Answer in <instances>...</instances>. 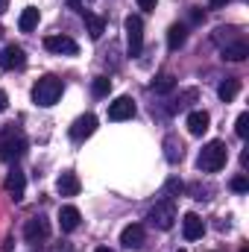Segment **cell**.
Listing matches in <instances>:
<instances>
[{
  "label": "cell",
  "mask_w": 249,
  "mask_h": 252,
  "mask_svg": "<svg viewBox=\"0 0 249 252\" xmlns=\"http://www.w3.org/2000/svg\"><path fill=\"white\" fill-rule=\"evenodd\" d=\"M27 153V135L18 126H3L0 129V158L3 161H18Z\"/></svg>",
  "instance_id": "6da1fadb"
},
{
  "label": "cell",
  "mask_w": 249,
  "mask_h": 252,
  "mask_svg": "<svg viewBox=\"0 0 249 252\" xmlns=\"http://www.w3.org/2000/svg\"><path fill=\"white\" fill-rule=\"evenodd\" d=\"M226 158H229V147H226L223 141H208V144L202 147L199 158H196V167H199L202 173H217V170L226 167Z\"/></svg>",
  "instance_id": "7a4b0ae2"
},
{
  "label": "cell",
  "mask_w": 249,
  "mask_h": 252,
  "mask_svg": "<svg viewBox=\"0 0 249 252\" xmlns=\"http://www.w3.org/2000/svg\"><path fill=\"white\" fill-rule=\"evenodd\" d=\"M62 91H64L62 79H56V76H41V79L32 85V103H35V106L50 109V106H56V103H59Z\"/></svg>",
  "instance_id": "3957f363"
},
{
  "label": "cell",
  "mask_w": 249,
  "mask_h": 252,
  "mask_svg": "<svg viewBox=\"0 0 249 252\" xmlns=\"http://www.w3.org/2000/svg\"><path fill=\"white\" fill-rule=\"evenodd\" d=\"M150 223L153 226H158V229H173V223H176V202L173 199H158L153 208H150Z\"/></svg>",
  "instance_id": "277c9868"
},
{
  "label": "cell",
  "mask_w": 249,
  "mask_h": 252,
  "mask_svg": "<svg viewBox=\"0 0 249 252\" xmlns=\"http://www.w3.org/2000/svg\"><path fill=\"white\" fill-rule=\"evenodd\" d=\"M126 44H129V56H141V50H144V21L138 15L126 18Z\"/></svg>",
  "instance_id": "5b68a950"
},
{
  "label": "cell",
  "mask_w": 249,
  "mask_h": 252,
  "mask_svg": "<svg viewBox=\"0 0 249 252\" xmlns=\"http://www.w3.org/2000/svg\"><path fill=\"white\" fill-rule=\"evenodd\" d=\"M0 67H3V70H24V67H27V53H24V47H18V44L3 47V50H0Z\"/></svg>",
  "instance_id": "8992f818"
},
{
  "label": "cell",
  "mask_w": 249,
  "mask_h": 252,
  "mask_svg": "<svg viewBox=\"0 0 249 252\" xmlns=\"http://www.w3.org/2000/svg\"><path fill=\"white\" fill-rule=\"evenodd\" d=\"M24 238H27V244H41V241H47V238H50V223H47L44 217H30L27 226H24Z\"/></svg>",
  "instance_id": "52a82bcc"
},
{
  "label": "cell",
  "mask_w": 249,
  "mask_h": 252,
  "mask_svg": "<svg viewBox=\"0 0 249 252\" xmlns=\"http://www.w3.org/2000/svg\"><path fill=\"white\" fill-rule=\"evenodd\" d=\"M97 132V118L94 115H82V118H76L73 126H70V138L76 141V144H82L85 138H91Z\"/></svg>",
  "instance_id": "ba28073f"
},
{
  "label": "cell",
  "mask_w": 249,
  "mask_h": 252,
  "mask_svg": "<svg viewBox=\"0 0 249 252\" xmlns=\"http://www.w3.org/2000/svg\"><path fill=\"white\" fill-rule=\"evenodd\" d=\"M44 47L50 50V53H59V56H76V41L73 38H67V35H47L44 38Z\"/></svg>",
  "instance_id": "9c48e42d"
},
{
  "label": "cell",
  "mask_w": 249,
  "mask_h": 252,
  "mask_svg": "<svg viewBox=\"0 0 249 252\" xmlns=\"http://www.w3.org/2000/svg\"><path fill=\"white\" fill-rule=\"evenodd\" d=\"M3 188H6V193H9L15 202H21V199H24V190H27V176L15 167V170H9V173H6Z\"/></svg>",
  "instance_id": "30bf717a"
},
{
  "label": "cell",
  "mask_w": 249,
  "mask_h": 252,
  "mask_svg": "<svg viewBox=\"0 0 249 252\" xmlns=\"http://www.w3.org/2000/svg\"><path fill=\"white\" fill-rule=\"evenodd\" d=\"M135 118V100L132 97H118L109 106V121H129Z\"/></svg>",
  "instance_id": "8fae6325"
},
{
  "label": "cell",
  "mask_w": 249,
  "mask_h": 252,
  "mask_svg": "<svg viewBox=\"0 0 249 252\" xmlns=\"http://www.w3.org/2000/svg\"><path fill=\"white\" fill-rule=\"evenodd\" d=\"M182 232H185V241H199L202 235H205V223H202V217L199 214H185L182 217Z\"/></svg>",
  "instance_id": "7c38bea8"
},
{
  "label": "cell",
  "mask_w": 249,
  "mask_h": 252,
  "mask_svg": "<svg viewBox=\"0 0 249 252\" xmlns=\"http://www.w3.org/2000/svg\"><path fill=\"white\" fill-rule=\"evenodd\" d=\"M164 158H167L170 164H179V161L185 158V144L179 141V135H167V138H164Z\"/></svg>",
  "instance_id": "4fadbf2b"
},
{
  "label": "cell",
  "mask_w": 249,
  "mask_h": 252,
  "mask_svg": "<svg viewBox=\"0 0 249 252\" xmlns=\"http://www.w3.org/2000/svg\"><path fill=\"white\" fill-rule=\"evenodd\" d=\"M121 244H124L126 250H141L144 247V226H138V223L126 226L124 232H121Z\"/></svg>",
  "instance_id": "5bb4252c"
},
{
  "label": "cell",
  "mask_w": 249,
  "mask_h": 252,
  "mask_svg": "<svg viewBox=\"0 0 249 252\" xmlns=\"http://www.w3.org/2000/svg\"><path fill=\"white\" fill-rule=\"evenodd\" d=\"M79 15H82V21H85L88 35H91L94 41H97V38H103V32H106V21H103L100 15H94V12H88V9H82Z\"/></svg>",
  "instance_id": "9a60e30c"
},
{
  "label": "cell",
  "mask_w": 249,
  "mask_h": 252,
  "mask_svg": "<svg viewBox=\"0 0 249 252\" xmlns=\"http://www.w3.org/2000/svg\"><path fill=\"white\" fill-rule=\"evenodd\" d=\"M79 220H82L79 208L62 205V211H59V226H62V232H76V229H79Z\"/></svg>",
  "instance_id": "2e32d148"
},
{
  "label": "cell",
  "mask_w": 249,
  "mask_h": 252,
  "mask_svg": "<svg viewBox=\"0 0 249 252\" xmlns=\"http://www.w3.org/2000/svg\"><path fill=\"white\" fill-rule=\"evenodd\" d=\"M247 56H249V44L244 38H238V41H232V44L223 47V59L226 62H244Z\"/></svg>",
  "instance_id": "e0dca14e"
},
{
  "label": "cell",
  "mask_w": 249,
  "mask_h": 252,
  "mask_svg": "<svg viewBox=\"0 0 249 252\" xmlns=\"http://www.w3.org/2000/svg\"><path fill=\"white\" fill-rule=\"evenodd\" d=\"M208 124H211L208 112H190V115H187V132H190V135L208 132Z\"/></svg>",
  "instance_id": "ac0fdd59"
},
{
  "label": "cell",
  "mask_w": 249,
  "mask_h": 252,
  "mask_svg": "<svg viewBox=\"0 0 249 252\" xmlns=\"http://www.w3.org/2000/svg\"><path fill=\"white\" fill-rule=\"evenodd\" d=\"M56 188H59L62 196H76L82 185H79V176H76V173H62L59 182H56Z\"/></svg>",
  "instance_id": "d6986e66"
},
{
  "label": "cell",
  "mask_w": 249,
  "mask_h": 252,
  "mask_svg": "<svg viewBox=\"0 0 249 252\" xmlns=\"http://www.w3.org/2000/svg\"><path fill=\"white\" fill-rule=\"evenodd\" d=\"M38 9L35 6H27L24 12H21V18H18V27H21V32H32L35 27H38Z\"/></svg>",
  "instance_id": "ffe728a7"
},
{
  "label": "cell",
  "mask_w": 249,
  "mask_h": 252,
  "mask_svg": "<svg viewBox=\"0 0 249 252\" xmlns=\"http://www.w3.org/2000/svg\"><path fill=\"white\" fill-rule=\"evenodd\" d=\"M238 94H241V79H226V82H220V88H217V97H220L223 103H232Z\"/></svg>",
  "instance_id": "44dd1931"
},
{
  "label": "cell",
  "mask_w": 249,
  "mask_h": 252,
  "mask_svg": "<svg viewBox=\"0 0 249 252\" xmlns=\"http://www.w3.org/2000/svg\"><path fill=\"white\" fill-rule=\"evenodd\" d=\"M173 88H176V76H173V73H167V70H164V73H158V76L153 79V91H156V94H170Z\"/></svg>",
  "instance_id": "7402d4cb"
},
{
  "label": "cell",
  "mask_w": 249,
  "mask_h": 252,
  "mask_svg": "<svg viewBox=\"0 0 249 252\" xmlns=\"http://www.w3.org/2000/svg\"><path fill=\"white\" fill-rule=\"evenodd\" d=\"M185 32L187 30L182 24H173V27L167 30V47H170V50H179V47L185 44Z\"/></svg>",
  "instance_id": "603a6c76"
},
{
  "label": "cell",
  "mask_w": 249,
  "mask_h": 252,
  "mask_svg": "<svg viewBox=\"0 0 249 252\" xmlns=\"http://www.w3.org/2000/svg\"><path fill=\"white\" fill-rule=\"evenodd\" d=\"M109 91H112V79H109V76H97V79H94V94H97V97H106Z\"/></svg>",
  "instance_id": "cb8c5ba5"
},
{
  "label": "cell",
  "mask_w": 249,
  "mask_h": 252,
  "mask_svg": "<svg viewBox=\"0 0 249 252\" xmlns=\"http://www.w3.org/2000/svg\"><path fill=\"white\" fill-rule=\"evenodd\" d=\"M235 132H238V138H247V135H249V112H244V115L238 118V124H235Z\"/></svg>",
  "instance_id": "d4e9b609"
},
{
  "label": "cell",
  "mask_w": 249,
  "mask_h": 252,
  "mask_svg": "<svg viewBox=\"0 0 249 252\" xmlns=\"http://www.w3.org/2000/svg\"><path fill=\"white\" fill-rule=\"evenodd\" d=\"M232 190H238V193H244V190H249L247 176H235V179H232Z\"/></svg>",
  "instance_id": "484cf974"
},
{
  "label": "cell",
  "mask_w": 249,
  "mask_h": 252,
  "mask_svg": "<svg viewBox=\"0 0 249 252\" xmlns=\"http://www.w3.org/2000/svg\"><path fill=\"white\" fill-rule=\"evenodd\" d=\"M156 3H158V0H138V9H144V12H153V9H156Z\"/></svg>",
  "instance_id": "4316f807"
},
{
  "label": "cell",
  "mask_w": 249,
  "mask_h": 252,
  "mask_svg": "<svg viewBox=\"0 0 249 252\" xmlns=\"http://www.w3.org/2000/svg\"><path fill=\"white\" fill-rule=\"evenodd\" d=\"M6 106H9V97H6V91H0V112H6Z\"/></svg>",
  "instance_id": "83f0119b"
},
{
  "label": "cell",
  "mask_w": 249,
  "mask_h": 252,
  "mask_svg": "<svg viewBox=\"0 0 249 252\" xmlns=\"http://www.w3.org/2000/svg\"><path fill=\"white\" fill-rule=\"evenodd\" d=\"M167 190H182V182H176V179H170V182H167Z\"/></svg>",
  "instance_id": "f1b7e54d"
},
{
  "label": "cell",
  "mask_w": 249,
  "mask_h": 252,
  "mask_svg": "<svg viewBox=\"0 0 249 252\" xmlns=\"http://www.w3.org/2000/svg\"><path fill=\"white\" fill-rule=\"evenodd\" d=\"M229 0H211V9H220V6H226Z\"/></svg>",
  "instance_id": "f546056e"
},
{
  "label": "cell",
  "mask_w": 249,
  "mask_h": 252,
  "mask_svg": "<svg viewBox=\"0 0 249 252\" xmlns=\"http://www.w3.org/2000/svg\"><path fill=\"white\" fill-rule=\"evenodd\" d=\"M6 9H9V0H0V15H3Z\"/></svg>",
  "instance_id": "4dcf8cb0"
},
{
  "label": "cell",
  "mask_w": 249,
  "mask_h": 252,
  "mask_svg": "<svg viewBox=\"0 0 249 252\" xmlns=\"http://www.w3.org/2000/svg\"><path fill=\"white\" fill-rule=\"evenodd\" d=\"M94 252H112V250L109 247H100V250H94Z\"/></svg>",
  "instance_id": "1f68e13d"
},
{
  "label": "cell",
  "mask_w": 249,
  "mask_h": 252,
  "mask_svg": "<svg viewBox=\"0 0 249 252\" xmlns=\"http://www.w3.org/2000/svg\"><path fill=\"white\" fill-rule=\"evenodd\" d=\"M241 252H249V250H247V247H244V250H241Z\"/></svg>",
  "instance_id": "d6a6232c"
},
{
  "label": "cell",
  "mask_w": 249,
  "mask_h": 252,
  "mask_svg": "<svg viewBox=\"0 0 249 252\" xmlns=\"http://www.w3.org/2000/svg\"><path fill=\"white\" fill-rule=\"evenodd\" d=\"M0 35H3V27H0Z\"/></svg>",
  "instance_id": "836d02e7"
},
{
  "label": "cell",
  "mask_w": 249,
  "mask_h": 252,
  "mask_svg": "<svg viewBox=\"0 0 249 252\" xmlns=\"http://www.w3.org/2000/svg\"><path fill=\"white\" fill-rule=\"evenodd\" d=\"M179 252H185V250H179Z\"/></svg>",
  "instance_id": "e575fe53"
}]
</instances>
